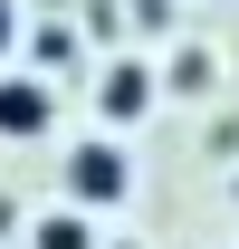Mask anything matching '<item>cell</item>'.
<instances>
[{
    "mask_svg": "<svg viewBox=\"0 0 239 249\" xmlns=\"http://www.w3.org/2000/svg\"><path fill=\"white\" fill-rule=\"evenodd\" d=\"M19 48V0H0V58Z\"/></svg>",
    "mask_w": 239,
    "mask_h": 249,
    "instance_id": "cell-6",
    "label": "cell"
},
{
    "mask_svg": "<svg viewBox=\"0 0 239 249\" xmlns=\"http://www.w3.org/2000/svg\"><path fill=\"white\" fill-rule=\"evenodd\" d=\"M230 249H239V240H230Z\"/></svg>",
    "mask_w": 239,
    "mask_h": 249,
    "instance_id": "cell-7",
    "label": "cell"
},
{
    "mask_svg": "<svg viewBox=\"0 0 239 249\" xmlns=\"http://www.w3.org/2000/svg\"><path fill=\"white\" fill-rule=\"evenodd\" d=\"M29 249H105V240H96V211L58 201V211H38V220H29Z\"/></svg>",
    "mask_w": 239,
    "mask_h": 249,
    "instance_id": "cell-4",
    "label": "cell"
},
{
    "mask_svg": "<svg viewBox=\"0 0 239 249\" xmlns=\"http://www.w3.org/2000/svg\"><path fill=\"white\" fill-rule=\"evenodd\" d=\"M48 124H58V87L48 77H29V67L0 77V144H38Z\"/></svg>",
    "mask_w": 239,
    "mask_h": 249,
    "instance_id": "cell-2",
    "label": "cell"
},
{
    "mask_svg": "<svg viewBox=\"0 0 239 249\" xmlns=\"http://www.w3.org/2000/svg\"><path fill=\"white\" fill-rule=\"evenodd\" d=\"M172 87H182V96H210V87H220V67H210L201 48H182V58H172Z\"/></svg>",
    "mask_w": 239,
    "mask_h": 249,
    "instance_id": "cell-5",
    "label": "cell"
},
{
    "mask_svg": "<svg viewBox=\"0 0 239 249\" xmlns=\"http://www.w3.org/2000/svg\"><path fill=\"white\" fill-rule=\"evenodd\" d=\"M58 182H67V201H77V211H115L124 192H134V154H124L115 134H86V144L58 163Z\"/></svg>",
    "mask_w": 239,
    "mask_h": 249,
    "instance_id": "cell-1",
    "label": "cell"
},
{
    "mask_svg": "<svg viewBox=\"0 0 239 249\" xmlns=\"http://www.w3.org/2000/svg\"><path fill=\"white\" fill-rule=\"evenodd\" d=\"M96 115H105V124H144V115H153V67H144V58H105Z\"/></svg>",
    "mask_w": 239,
    "mask_h": 249,
    "instance_id": "cell-3",
    "label": "cell"
}]
</instances>
